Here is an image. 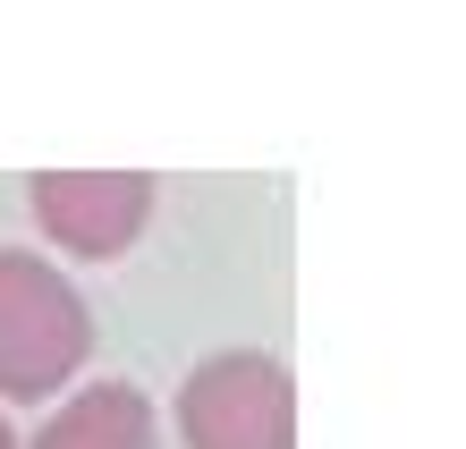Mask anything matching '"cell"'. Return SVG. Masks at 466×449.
<instances>
[{
    "mask_svg": "<svg viewBox=\"0 0 466 449\" xmlns=\"http://www.w3.org/2000/svg\"><path fill=\"white\" fill-rule=\"evenodd\" d=\"M43 238L76 263H119L153 220V179L145 170H35L25 187Z\"/></svg>",
    "mask_w": 466,
    "mask_h": 449,
    "instance_id": "cell-3",
    "label": "cell"
},
{
    "mask_svg": "<svg viewBox=\"0 0 466 449\" xmlns=\"http://www.w3.org/2000/svg\"><path fill=\"white\" fill-rule=\"evenodd\" d=\"M94 356V305L86 289L25 255V246H0V399H68L76 373Z\"/></svg>",
    "mask_w": 466,
    "mask_h": 449,
    "instance_id": "cell-1",
    "label": "cell"
},
{
    "mask_svg": "<svg viewBox=\"0 0 466 449\" xmlns=\"http://www.w3.org/2000/svg\"><path fill=\"white\" fill-rule=\"evenodd\" d=\"M25 449H161V407L136 382H86L51 399Z\"/></svg>",
    "mask_w": 466,
    "mask_h": 449,
    "instance_id": "cell-4",
    "label": "cell"
},
{
    "mask_svg": "<svg viewBox=\"0 0 466 449\" xmlns=\"http://www.w3.org/2000/svg\"><path fill=\"white\" fill-rule=\"evenodd\" d=\"M0 449H17V433H9V415H0Z\"/></svg>",
    "mask_w": 466,
    "mask_h": 449,
    "instance_id": "cell-5",
    "label": "cell"
},
{
    "mask_svg": "<svg viewBox=\"0 0 466 449\" xmlns=\"http://www.w3.org/2000/svg\"><path fill=\"white\" fill-rule=\"evenodd\" d=\"M170 424L187 449H297V382L263 348H212L187 364Z\"/></svg>",
    "mask_w": 466,
    "mask_h": 449,
    "instance_id": "cell-2",
    "label": "cell"
}]
</instances>
